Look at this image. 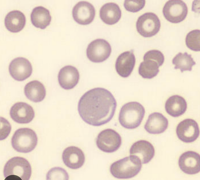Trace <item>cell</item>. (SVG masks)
<instances>
[{
  "instance_id": "6da1fadb",
  "label": "cell",
  "mask_w": 200,
  "mask_h": 180,
  "mask_svg": "<svg viewBox=\"0 0 200 180\" xmlns=\"http://www.w3.org/2000/svg\"><path fill=\"white\" fill-rule=\"evenodd\" d=\"M117 106L116 100L110 91L104 88L97 87L88 91L81 97L78 110L85 122L99 126L110 121Z\"/></svg>"
},
{
  "instance_id": "7a4b0ae2",
  "label": "cell",
  "mask_w": 200,
  "mask_h": 180,
  "mask_svg": "<svg viewBox=\"0 0 200 180\" xmlns=\"http://www.w3.org/2000/svg\"><path fill=\"white\" fill-rule=\"evenodd\" d=\"M142 163L138 157L130 155L112 163L110 167V172L113 177L118 179L130 178L139 172L142 168Z\"/></svg>"
},
{
  "instance_id": "3957f363",
  "label": "cell",
  "mask_w": 200,
  "mask_h": 180,
  "mask_svg": "<svg viewBox=\"0 0 200 180\" xmlns=\"http://www.w3.org/2000/svg\"><path fill=\"white\" fill-rule=\"evenodd\" d=\"M145 110L144 107L137 102H130L121 108L119 117L120 124L128 129H135L140 124L144 117Z\"/></svg>"
},
{
  "instance_id": "277c9868",
  "label": "cell",
  "mask_w": 200,
  "mask_h": 180,
  "mask_svg": "<svg viewBox=\"0 0 200 180\" xmlns=\"http://www.w3.org/2000/svg\"><path fill=\"white\" fill-rule=\"evenodd\" d=\"M31 165L25 159L19 157H13L5 164L3 169L5 180H28L31 176Z\"/></svg>"
},
{
  "instance_id": "5b68a950",
  "label": "cell",
  "mask_w": 200,
  "mask_h": 180,
  "mask_svg": "<svg viewBox=\"0 0 200 180\" xmlns=\"http://www.w3.org/2000/svg\"><path fill=\"white\" fill-rule=\"evenodd\" d=\"M12 146L16 151L26 153L33 150L38 143L35 132L27 128L19 129L14 133L11 140Z\"/></svg>"
},
{
  "instance_id": "8992f818",
  "label": "cell",
  "mask_w": 200,
  "mask_h": 180,
  "mask_svg": "<svg viewBox=\"0 0 200 180\" xmlns=\"http://www.w3.org/2000/svg\"><path fill=\"white\" fill-rule=\"evenodd\" d=\"M160 26L159 18L152 12L146 13L140 16L136 24L137 31L145 37H150L156 35L159 31Z\"/></svg>"
},
{
  "instance_id": "52a82bcc",
  "label": "cell",
  "mask_w": 200,
  "mask_h": 180,
  "mask_svg": "<svg viewBox=\"0 0 200 180\" xmlns=\"http://www.w3.org/2000/svg\"><path fill=\"white\" fill-rule=\"evenodd\" d=\"M122 139L116 131L107 129L101 131L98 135L96 140L98 148L101 151L111 153L117 150L121 146Z\"/></svg>"
},
{
  "instance_id": "ba28073f",
  "label": "cell",
  "mask_w": 200,
  "mask_h": 180,
  "mask_svg": "<svg viewBox=\"0 0 200 180\" xmlns=\"http://www.w3.org/2000/svg\"><path fill=\"white\" fill-rule=\"evenodd\" d=\"M162 12L167 20L176 23L185 19L187 15L188 8L186 3L182 0H170L164 5Z\"/></svg>"
},
{
  "instance_id": "9c48e42d",
  "label": "cell",
  "mask_w": 200,
  "mask_h": 180,
  "mask_svg": "<svg viewBox=\"0 0 200 180\" xmlns=\"http://www.w3.org/2000/svg\"><path fill=\"white\" fill-rule=\"evenodd\" d=\"M111 51L110 44L103 39H97L91 42L86 50L88 59L94 63L103 62L109 57Z\"/></svg>"
},
{
  "instance_id": "30bf717a",
  "label": "cell",
  "mask_w": 200,
  "mask_h": 180,
  "mask_svg": "<svg viewBox=\"0 0 200 180\" xmlns=\"http://www.w3.org/2000/svg\"><path fill=\"white\" fill-rule=\"evenodd\" d=\"M176 133L178 138L186 143L196 140L199 134V130L197 123L194 120L186 119L178 125Z\"/></svg>"
},
{
  "instance_id": "8fae6325",
  "label": "cell",
  "mask_w": 200,
  "mask_h": 180,
  "mask_svg": "<svg viewBox=\"0 0 200 180\" xmlns=\"http://www.w3.org/2000/svg\"><path fill=\"white\" fill-rule=\"evenodd\" d=\"M10 75L15 80L22 81L31 75L32 71V65L26 59L18 57L12 60L9 66Z\"/></svg>"
},
{
  "instance_id": "7c38bea8",
  "label": "cell",
  "mask_w": 200,
  "mask_h": 180,
  "mask_svg": "<svg viewBox=\"0 0 200 180\" xmlns=\"http://www.w3.org/2000/svg\"><path fill=\"white\" fill-rule=\"evenodd\" d=\"M72 14L74 19L77 23L81 25H87L93 20L95 10L93 6L89 3L81 1L74 7Z\"/></svg>"
},
{
  "instance_id": "4fadbf2b",
  "label": "cell",
  "mask_w": 200,
  "mask_h": 180,
  "mask_svg": "<svg viewBox=\"0 0 200 180\" xmlns=\"http://www.w3.org/2000/svg\"><path fill=\"white\" fill-rule=\"evenodd\" d=\"M178 165L181 170L186 174H195L200 171V157L197 153L192 151L185 152L180 156Z\"/></svg>"
},
{
  "instance_id": "5bb4252c",
  "label": "cell",
  "mask_w": 200,
  "mask_h": 180,
  "mask_svg": "<svg viewBox=\"0 0 200 180\" xmlns=\"http://www.w3.org/2000/svg\"><path fill=\"white\" fill-rule=\"evenodd\" d=\"M10 115L12 119L21 124L27 123L33 119L35 113L32 107L24 102H19L15 104L11 108Z\"/></svg>"
},
{
  "instance_id": "9a60e30c",
  "label": "cell",
  "mask_w": 200,
  "mask_h": 180,
  "mask_svg": "<svg viewBox=\"0 0 200 180\" xmlns=\"http://www.w3.org/2000/svg\"><path fill=\"white\" fill-rule=\"evenodd\" d=\"M62 157L65 165L72 169L80 168L85 161V156L83 151L74 146L66 148L63 152Z\"/></svg>"
},
{
  "instance_id": "2e32d148",
  "label": "cell",
  "mask_w": 200,
  "mask_h": 180,
  "mask_svg": "<svg viewBox=\"0 0 200 180\" xmlns=\"http://www.w3.org/2000/svg\"><path fill=\"white\" fill-rule=\"evenodd\" d=\"M79 75L77 69L72 65L65 66L60 70L58 80L60 86L66 90L73 88L78 83Z\"/></svg>"
},
{
  "instance_id": "e0dca14e",
  "label": "cell",
  "mask_w": 200,
  "mask_h": 180,
  "mask_svg": "<svg viewBox=\"0 0 200 180\" xmlns=\"http://www.w3.org/2000/svg\"><path fill=\"white\" fill-rule=\"evenodd\" d=\"M135 62V56L132 50L121 53L116 61L115 67L117 72L122 77H128L133 69Z\"/></svg>"
},
{
  "instance_id": "ac0fdd59",
  "label": "cell",
  "mask_w": 200,
  "mask_h": 180,
  "mask_svg": "<svg viewBox=\"0 0 200 180\" xmlns=\"http://www.w3.org/2000/svg\"><path fill=\"white\" fill-rule=\"evenodd\" d=\"M130 155L138 157L142 164L149 163L155 154V149L152 144L145 140H140L134 143L130 149Z\"/></svg>"
},
{
  "instance_id": "d6986e66",
  "label": "cell",
  "mask_w": 200,
  "mask_h": 180,
  "mask_svg": "<svg viewBox=\"0 0 200 180\" xmlns=\"http://www.w3.org/2000/svg\"><path fill=\"white\" fill-rule=\"evenodd\" d=\"M168 124V120L162 114L154 112L149 116L144 128L150 134H159L163 133L166 130Z\"/></svg>"
},
{
  "instance_id": "ffe728a7",
  "label": "cell",
  "mask_w": 200,
  "mask_h": 180,
  "mask_svg": "<svg viewBox=\"0 0 200 180\" xmlns=\"http://www.w3.org/2000/svg\"><path fill=\"white\" fill-rule=\"evenodd\" d=\"M24 14L19 10H13L8 13L5 18L4 23L7 29L9 31L17 33L22 30L26 24Z\"/></svg>"
},
{
  "instance_id": "44dd1931",
  "label": "cell",
  "mask_w": 200,
  "mask_h": 180,
  "mask_svg": "<svg viewBox=\"0 0 200 180\" xmlns=\"http://www.w3.org/2000/svg\"><path fill=\"white\" fill-rule=\"evenodd\" d=\"M100 17L105 23L112 25L117 23L120 19L121 11L117 4L107 3L103 5L100 10Z\"/></svg>"
},
{
  "instance_id": "7402d4cb",
  "label": "cell",
  "mask_w": 200,
  "mask_h": 180,
  "mask_svg": "<svg viewBox=\"0 0 200 180\" xmlns=\"http://www.w3.org/2000/svg\"><path fill=\"white\" fill-rule=\"evenodd\" d=\"M187 103L185 99L179 95L170 97L165 104L167 113L174 117H179L185 113L187 108Z\"/></svg>"
},
{
  "instance_id": "603a6c76",
  "label": "cell",
  "mask_w": 200,
  "mask_h": 180,
  "mask_svg": "<svg viewBox=\"0 0 200 180\" xmlns=\"http://www.w3.org/2000/svg\"><path fill=\"white\" fill-rule=\"evenodd\" d=\"M24 93L28 99L34 102L42 101L46 95V89L44 85L37 80L28 83L25 87Z\"/></svg>"
},
{
  "instance_id": "cb8c5ba5",
  "label": "cell",
  "mask_w": 200,
  "mask_h": 180,
  "mask_svg": "<svg viewBox=\"0 0 200 180\" xmlns=\"http://www.w3.org/2000/svg\"><path fill=\"white\" fill-rule=\"evenodd\" d=\"M31 23L35 27L41 29H45L51 21L49 11L42 6L35 7L30 15Z\"/></svg>"
},
{
  "instance_id": "d4e9b609",
  "label": "cell",
  "mask_w": 200,
  "mask_h": 180,
  "mask_svg": "<svg viewBox=\"0 0 200 180\" xmlns=\"http://www.w3.org/2000/svg\"><path fill=\"white\" fill-rule=\"evenodd\" d=\"M172 63L175 65L174 68L180 69L181 73L185 71H191L193 66L196 64L191 55L186 52L177 54L173 59Z\"/></svg>"
},
{
  "instance_id": "484cf974",
  "label": "cell",
  "mask_w": 200,
  "mask_h": 180,
  "mask_svg": "<svg viewBox=\"0 0 200 180\" xmlns=\"http://www.w3.org/2000/svg\"><path fill=\"white\" fill-rule=\"evenodd\" d=\"M138 68V73L143 78L151 79L156 76L159 71V66L155 61L150 60H144Z\"/></svg>"
},
{
  "instance_id": "4316f807",
  "label": "cell",
  "mask_w": 200,
  "mask_h": 180,
  "mask_svg": "<svg viewBox=\"0 0 200 180\" xmlns=\"http://www.w3.org/2000/svg\"><path fill=\"white\" fill-rule=\"evenodd\" d=\"M185 43L190 49L198 51L200 50V31L195 29L190 31L185 38Z\"/></svg>"
},
{
  "instance_id": "83f0119b",
  "label": "cell",
  "mask_w": 200,
  "mask_h": 180,
  "mask_svg": "<svg viewBox=\"0 0 200 180\" xmlns=\"http://www.w3.org/2000/svg\"><path fill=\"white\" fill-rule=\"evenodd\" d=\"M47 180H68L69 175L64 169L60 167L51 168L46 175Z\"/></svg>"
},
{
  "instance_id": "f1b7e54d",
  "label": "cell",
  "mask_w": 200,
  "mask_h": 180,
  "mask_svg": "<svg viewBox=\"0 0 200 180\" xmlns=\"http://www.w3.org/2000/svg\"><path fill=\"white\" fill-rule=\"evenodd\" d=\"M144 60L150 59L156 61L159 67L162 66L164 61L163 54L160 51L152 50L146 52L143 57Z\"/></svg>"
},
{
  "instance_id": "f546056e",
  "label": "cell",
  "mask_w": 200,
  "mask_h": 180,
  "mask_svg": "<svg viewBox=\"0 0 200 180\" xmlns=\"http://www.w3.org/2000/svg\"><path fill=\"white\" fill-rule=\"evenodd\" d=\"M145 4V1L144 0H125L124 5L127 11L135 13L142 9Z\"/></svg>"
},
{
  "instance_id": "4dcf8cb0",
  "label": "cell",
  "mask_w": 200,
  "mask_h": 180,
  "mask_svg": "<svg viewBox=\"0 0 200 180\" xmlns=\"http://www.w3.org/2000/svg\"><path fill=\"white\" fill-rule=\"evenodd\" d=\"M11 126L9 121L3 117H0V140L5 139L9 135Z\"/></svg>"
}]
</instances>
